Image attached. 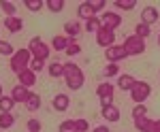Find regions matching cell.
<instances>
[{"label":"cell","mask_w":160,"mask_h":132,"mask_svg":"<svg viewBox=\"0 0 160 132\" xmlns=\"http://www.w3.org/2000/svg\"><path fill=\"white\" fill-rule=\"evenodd\" d=\"M64 81H66V87L68 90H81L83 87V81H86V75L83 71L75 64V62H64Z\"/></svg>","instance_id":"6da1fadb"},{"label":"cell","mask_w":160,"mask_h":132,"mask_svg":"<svg viewBox=\"0 0 160 132\" xmlns=\"http://www.w3.org/2000/svg\"><path fill=\"white\" fill-rule=\"evenodd\" d=\"M30 62H32V53H30V49L22 47V49H17V51L13 53V58H9V66H11V71L15 72V75H19L22 71L30 68Z\"/></svg>","instance_id":"7a4b0ae2"},{"label":"cell","mask_w":160,"mask_h":132,"mask_svg":"<svg viewBox=\"0 0 160 132\" xmlns=\"http://www.w3.org/2000/svg\"><path fill=\"white\" fill-rule=\"evenodd\" d=\"M28 49H30V53H32V58H37V60H45L49 58L51 53V47L41 38V36H34V38H30V43H28Z\"/></svg>","instance_id":"3957f363"},{"label":"cell","mask_w":160,"mask_h":132,"mask_svg":"<svg viewBox=\"0 0 160 132\" xmlns=\"http://www.w3.org/2000/svg\"><path fill=\"white\" fill-rule=\"evenodd\" d=\"M149 96H152V85L148 81H137L135 87L130 90V98L135 100V105H145Z\"/></svg>","instance_id":"277c9868"},{"label":"cell","mask_w":160,"mask_h":132,"mask_svg":"<svg viewBox=\"0 0 160 132\" xmlns=\"http://www.w3.org/2000/svg\"><path fill=\"white\" fill-rule=\"evenodd\" d=\"M124 49L128 56H141L145 51V38H139V36L130 34L124 38Z\"/></svg>","instance_id":"5b68a950"},{"label":"cell","mask_w":160,"mask_h":132,"mask_svg":"<svg viewBox=\"0 0 160 132\" xmlns=\"http://www.w3.org/2000/svg\"><path fill=\"white\" fill-rule=\"evenodd\" d=\"M100 24H102V28H109V30L115 32V28L122 26V15L115 11H105L102 17H100Z\"/></svg>","instance_id":"8992f818"},{"label":"cell","mask_w":160,"mask_h":132,"mask_svg":"<svg viewBox=\"0 0 160 132\" xmlns=\"http://www.w3.org/2000/svg\"><path fill=\"white\" fill-rule=\"evenodd\" d=\"M96 45H100V47L109 49L115 45V32L113 30H109V28H100L98 32H96Z\"/></svg>","instance_id":"52a82bcc"},{"label":"cell","mask_w":160,"mask_h":132,"mask_svg":"<svg viewBox=\"0 0 160 132\" xmlns=\"http://www.w3.org/2000/svg\"><path fill=\"white\" fill-rule=\"evenodd\" d=\"M124 58H128V53H126L124 45H113V47L105 49V60L109 62V64H118V62L124 60Z\"/></svg>","instance_id":"ba28073f"},{"label":"cell","mask_w":160,"mask_h":132,"mask_svg":"<svg viewBox=\"0 0 160 132\" xmlns=\"http://www.w3.org/2000/svg\"><path fill=\"white\" fill-rule=\"evenodd\" d=\"M160 17V11L156 9V7H143V11H141V24H154V22H158Z\"/></svg>","instance_id":"9c48e42d"},{"label":"cell","mask_w":160,"mask_h":132,"mask_svg":"<svg viewBox=\"0 0 160 132\" xmlns=\"http://www.w3.org/2000/svg\"><path fill=\"white\" fill-rule=\"evenodd\" d=\"M30 94H32V92H30L28 87H24V85H19V83L11 90V98L15 102H19V105H26V100L30 98Z\"/></svg>","instance_id":"30bf717a"},{"label":"cell","mask_w":160,"mask_h":132,"mask_svg":"<svg viewBox=\"0 0 160 132\" xmlns=\"http://www.w3.org/2000/svg\"><path fill=\"white\" fill-rule=\"evenodd\" d=\"M51 107L56 109L58 113H64L66 109L71 107V98L66 96V94H56V96H53V100H51Z\"/></svg>","instance_id":"8fae6325"},{"label":"cell","mask_w":160,"mask_h":132,"mask_svg":"<svg viewBox=\"0 0 160 132\" xmlns=\"http://www.w3.org/2000/svg\"><path fill=\"white\" fill-rule=\"evenodd\" d=\"M17 79H19V85H24V87H32V85L37 83V72H32L30 68H26V71H22L19 75H17Z\"/></svg>","instance_id":"7c38bea8"},{"label":"cell","mask_w":160,"mask_h":132,"mask_svg":"<svg viewBox=\"0 0 160 132\" xmlns=\"http://www.w3.org/2000/svg\"><path fill=\"white\" fill-rule=\"evenodd\" d=\"M137 81H139V79H135L132 75H120V79H118V87L130 94V90L135 87V83H137Z\"/></svg>","instance_id":"4fadbf2b"},{"label":"cell","mask_w":160,"mask_h":132,"mask_svg":"<svg viewBox=\"0 0 160 132\" xmlns=\"http://www.w3.org/2000/svg\"><path fill=\"white\" fill-rule=\"evenodd\" d=\"M68 43H71V38H68L66 34H56L53 38H51V47L56 49V51H66Z\"/></svg>","instance_id":"5bb4252c"},{"label":"cell","mask_w":160,"mask_h":132,"mask_svg":"<svg viewBox=\"0 0 160 132\" xmlns=\"http://www.w3.org/2000/svg\"><path fill=\"white\" fill-rule=\"evenodd\" d=\"M135 128L139 132H154V120H149L148 115H145V117H137Z\"/></svg>","instance_id":"9a60e30c"},{"label":"cell","mask_w":160,"mask_h":132,"mask_svg":"<svg viewBox=\"0 0 160 132\" xmlns=\"http://www.w3.org/2000/svg\"><path fill=\"white\" fill-rule=\"evenodd\" d=\"M102 117L109 121V124H115V121H120V109L115 107V105H111V107H105L102 109Z\"/></svg>","instance_id":"2e32d148"},{"label":"cell","mask_w":160,"mask_h":132,"mask_svg":"<svg viewBox=\"0 0 160 132\" xmlns=\"http://www.w3.org/2000/svg\"><path fill=\"white\" fill-rule=\"evenodd\" d=\"M81 30H83V26L79 24V22H66L64 24V34L68 36V38H77Z\"/></svg>","instance_id":"e0dca14e"},{"label":"cell","mask_w":160,"mask_h":132,"mask_svg":"<svg viewBox=\"0 0 160 132\" xmlns=\"http://www.w3.org/2000/svg\"><path fill=\"white\" fill-rule=\"evenodd\" d=\"M4 28L13 32V34H17L22 28H24V22L19 19V17H4Z\"/></svg>","instance_id":"ac0fdd59"},{"label":"cell","mask_w":160,"mask_h":132,"mask_svg":"<svg viewBox=\"0 0 160 132\" xmlns=\"http://www.w3.org/2000/svg\"><path fill=\"white\" fill-rule=\"evenodd\" d=\"M77 15H79V19H83V22H88L90 17H96L94 11H92V7H90V2H81V4L77 7Z\"/></svg>","instance_id":"d6986e66"},{"label":"cell","mask_w":160,"mask_h":132,"mask_svg":"<svg viewBox=\"0 0 160 132\" xmlns=\"http://www.w3.org/2000/svg\"><path fill=\"white\" fill-rule=\"evenodd\" d=\"M47 71H49L51 79H64V64L62 62H51Z\"/></svg>","instance_id":"ffe728a7"},{"label":"cell","mask_w":160,"mask_h":132,"mask_svg":"<svg viewBox=\"0 0 160 132\" xmlns=\"http://www.w3.org/2000/svg\"><path fill=\"white\" fill-rule=\"evenodd\" d=\"M113 92H115V87H113V83H109V81H102V83H98V87H96V94H98V98L113 96Z\"/></svg>","instance_id":"44dd1931"},{"label":"cell","mask_w":160,"mask_h":132,"mask_svg":"<svg viewBox=\"0 0 160 132\" xmlns=\"http://www.w3.org/2000/svg\"><path fill=\"white\" fill-rule=\"evenodd\" d=\"M100 28H102V24H100V19H98V17H90L86 24H83V30H86V32H90V34H92V32L96 34Z\"/></svg>","instance_id":"7402d4cb"},{"label":"cell","mask_w":160,"mask_h":132,"mask_svg":"<svg viewBox=\"0 0 160 132\" xmlns=\"http://www.w3.org/2000/svg\"><path fill=\"white\" fill-rule=\"evenodd\" d=\"M15 124V115L13 113H0V130H9Z\"/></svg>","instance_id":"603a6c76"},{"label":"cell","mask_w":160,"mask_h":132,"mask_svg":"<svg viewBox=\"0 0 160 132\" xmlns=\"http://www.w3.org/2000/svg\"><path fill=\"white\" fill-rule=\"evenodd\" d=\"M15 105H17V102H15L11 96H2L0 98V113H11Z\"/></svg>","instance_id":"cb8c5ba5"},{"label":"cell","mask_w":160,"mask_h":132,"mask_svg":"<svg viewBox=\"0 0 160 132\" xmlns=\"http://www.w3.org/2000/svg\"><path fill=\"white\" fill-rule=\"evenodd\" d=\"M0 11H4V17H15V4L11 0H0Z\"/></svg>","instance_id":"d4e9b609"},{"label":"cell","mask_w":160,"mask_h":132,"mask_svg":"<svg viewBox=\"0 0 160 132\" xmlns=\"http://www.w3.org/2000/svg\"><path fill=\"white\" fill-rule=\"evenodd\" d=\"M26 109H28V111H38V109H41V96L32 92L30 98L26 100Z\"/></svg>","instance_id":"484cf974"},{"label":"cell","mask_w":160,"mask_h":132,"mask_svg":"<svg viewBox=\"0 0 160 132\" xmlns=\"http://www.w3.org/2000/svg\"><path fill=\"white\" fill-rule=\"evenodd\" d=\"M149 34H152V28H149L148 24H141V22H139V24L135 26V36H139V38H148Z\"/></svg>","instance_id":"4316f807"},{"label":"cell","mask_w":160,"mask_h":132,"mask_svg":"<svg viewBox=\"0 0 160 132\" xmlns=\"http://www.w3.org/2000/svg\"><path fill=\"white\" fill-rule=\"evenodd\" d=\"M45 7L51 13H62L64 11V0H45Z\"/></svg>","instance_id":"83f0119b"},{"label":"cell","mask_w":160,"mask_h":132,"mask_svg":"<svg viewBox=\"0 0 160 132\" xmlns=\"http://www.w3.org/2000/svg\"><path fill=\"white\" fill-rule=\"evenodd\" d=\"M15 51H17V49H13V43L0 38V56H9V58H13V53H15Z\"/></svg>","instance_id":"f1b7e54d"},{"label":"cell","mask_w":160,"mask_h":132,"mask_svg":"<svg viewBox=\"0 0 160 132\" xmlns=\"http://www.w3.org/2000/svg\"><path fill=\"white\" fill-rule=\"evenodd\" d=\"M137 7V0H115V9L120 11H132Z\"/></svg>","instance_id":"f546056e"},{"label":"cell","mask_w":160,"mask_h":132,"mask_svg":"<svg viewBox=\"0 0 160 132\" xmlns=\"http://www.w3.org/2000/svg\"><path fill=\"white\" fill-rule=\"evenodd\" d=\"M24 4H26V9H28V11H32V13H38L43 7H45V2H43V0H26Z\"/></svg>","instance_id":"4dcf8cb0"},{"label":"cell","mask_w":160,"mask_h":132,"mask_svg":"<svg viewBox=\"0 0 160 132\" xmlns=\"http://www.w3.org/2000/svg\"><path fill=\"white\" fill-rule=\"evenodd\" d=\"M64 53H66V56H71V58H73V56H79V53H81V45H77V41L71 38V43H68V47H66Z\"/></svg>","instance_id":"1f68e13d"},{"label":"cell","mask_w":160,"mask_h":132,"mask_svg":"<svg viewBox=\"0 0 160 132\" xmlns=\"http://www.w3.org/2000/svg\"><path fill=\"white\" fill-rule=\"evenodd\" d=\"M145 115H148V107H145V105H135V107H132V120L145 117Z\"/></svg>","instance_id":"d6a6232c"},{"label":"cell","mask_w":160,"mask_h":132,"mask_svg":"<svg viewBox=\"0 0 160 132\" xmlns=\"http://www.w3.org/2000/svg\"><path fill=\"white\" fill-rule=\"evenodd\" d=\"M90 130V121L88 120H75V132H88Z\"/></svg>","instance_id":"836d02e7"},{"label":"cell","mask_w":160,"mask_h":132,"mask_svg":"<svg viewBox=\"0 0 160 132\" xmlns=\"http://www.w3.org/2000/svg\"><path fill=\"white\" fill-rule=\"evenodd\" d=\"M58 132H75V120H64L60 124Z\"/></svg>","instance_id":"e575fe53"},{"label":"cell","mask_w":160,"mask_h":132,"mask_svg":"<svg viewBox=\"0 0 160 132\" xmlns=\"http://www.w3.org/2000/svg\"><path fill=\"white\" fill-rule=\"evenodd\" d=\"M90 7H92V11H94V15H96L98 11H105L107 2H105V0H90Z\"/></svg>","instance_id":"d590c367"},{"label":"cell","mask_w":160,"mask_h":132,"mask_svg":"<svg viewBox=\"0 0 160 132\" xmlns=\"http://www.w3.org/2000/svg\"><path fill=\"white\" fill-rule=\"evenodd\" d=\"M115 75H120L118 64H107V66H105V77H115Z\"/></svg>","instance_id":"8d00e7d4"},{"label":"cell","mask_w":160,"mask_h":132,"mask_svg":"<svg viewBox=\"0 0 160 132\" xmlns=\"http://www.w3.org/2000/svg\"><path fill=\"white\" fill-rule=\"evenodd\" d=\"M43 66H45V60H37V58H32V62H30V71H32V72L43 71Z\"/></svg>","instance_id":"74e56055"},{"label":"cell","mask_w":160,"mask_h":132,"mask_svg":"<svg viewBox=\"0 0 160 132\" xmlns=\"http://www.w3.org/2000/svg\"><path fill=\"white\" fill-rule=\"evenodd\" d=\"M26 128H28L30 132H41V121L32 117V120H28V124H26Z\"/></svg>","instance_id":"f35d334b"},{"label":"cell","mask_w":160,"mask_h":132,"mask_svg":"<svg viewBox=\"0 0 160 132\" xmlns=\"http://www.w3.org/2000/svg\"><path fill=\"white\" fill-rule=\"evenodd\" d=\"M92 132H111V130L107 128V126H96V128H94Z\"/></svg>","instance_id":"ab89813d"},{"label":"cell","mask_w":160,"mask_h":132,"mask_svg":"<svg viewBox=\"0 0 160 132\" xmlns=\"http://www.w3.org/2000/svg\"><path fill=\"white\" fill-rule=\"evenodd\" d=\"M154 132H160V120L154 121Z\"/></svg>","instance_id":"60d3db41"},{"label":"cell","mask_w":160,"mask_h":132,"mask_svg":"<svg viewBox=\"0 0 160 132\" xmlns=\"http://www.w3.org/2000/svg\"><path fill=\"white\" fill-rule=\"evenodd\" d=\"M2 96H4V94H2V85H0V98H2Z\"/></svg>","instance_id":"b9f144b4"},{"label":"cell","mask_w":160,"mask_h":132,"mask_svg":"<svg viewBox=\"0 0 160 132\" xmlns=\"http://www.w3.org/2000/svg\"><path fill=\"white\" fill-rule=\"evenodd\" d=\"M158 45H160V34H158Z\"/></svg>","instance_id":"7bdbcfd3"}]
</instances>
